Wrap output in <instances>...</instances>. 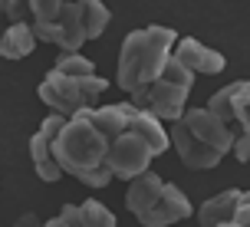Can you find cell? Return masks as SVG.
<instances>
[{"label": "cell", "instance_id": "cell-6", "mask_svg": "<svg viewBox=\"0 0 250 227\" xmlns=\"http://www.w3.org/2000/svg\"><path fill=\"white\" fill-rule=\"evenodd\" d=\"M194 79L198 76L185 69L175 56L168 60V66L162 69V76L148 83L145 89L132 92L128 99L135 102L138 109H148L151 115H158L162 122H175L178 115L188 109V99H191V89H194Z\"/></svg>", "mask_w": 250, "mask_h": 227}, {"label": "cell", "instance_id": "cell-10", "mask_svg": "<svg viewBox=\"0 0 250 227\" xmlns=\"http://www.w3.org/2000/svg\"><path fill=\"white\" fill-rule=\"evenodd\" d=\"M171 56H175L185 69H191L194 76H217V73H224V66H227L224 53L204 46V43L194 40V37H178Z\"/></svg>", "mask_w": 250, "mask_h": 227}, {"label": "cell", "instance_id": "cell-1", "mask_svg": "<svg viewBox=\"0 0 250 227\" xmlns=\"http://www.w3.org/2000/svg\"><path fill=\"white\" fill-rule=\"evenodd\" d=\"M105 155H109V135L92 122L89 109L69 115L56 135V162L62 175L76 178L86 188H105L112 181V168Z\"/></svg>", "mask_w": 250, "mask_h": 227}, {"label": "cell", "instance_id": "cell-17", "mask_svg": "<svg viewBox=\"0 0 250 227\" xmlns=\"http://www.w3.org/2000/svg\"><path fill=\"white\" fill-rule=\"evenodd\" d=\"M50 227H83V211H79V204H62V211L56 217L46 221Z\"/></svg>", "mask_w": 250, "mask_h": 227}, {"label": "cell", "instance_id": "cell-15", "mask_svg": "<svg viewBox=\"0 0 250 227\" xmlns=\"http://www.w3.org/2000/svg\"><path fill=\"white\" fill-rule=\"evenodd\" d=\"M53 66H56V69H62V73H69V76H92V73H96L92 60H86L83 53H60Z\"/></svg>", "mask_w": 250, "mask_h": 227}, {"label": "cell", "instance_id": "cell-11", "mask_svg": "<svg viewBox=\"0 0 250 227\" xmlns=\"http://www.w3.org/2000/svg\"><path fill=\"white\" fill-rule=\"evenodd\" d=\"M240 188H227L221 194L208 198L204 204H198V224L204 227H234V214L240 204Z\"/></svg>", "mask_w": 250, "mask_h": 227}, {"label": "cell", "instance_id": "cell-19", "mask_svg": "<svg viewBox=\"0 0 250 227\" xmlns=\"http://www.w3.org/2000/svg\"><path fill=\"white\" fill-rule=\"evenodd\" d=\"M234 227H250V191H244V194H240L237 214H234Z\"/></svg>", "mask_w": 250, "mask_h": 227}, {"label": "cell", "instance_id": "cell-20", "mask_svg": "<svg viewBox=\"0 0 250 227\" xmlns=\"http://www.w3.org/2000/svg\"><path fill=\"white\" fill-rule=\"evenodd\" d=\"M234 158L247 165L250 162V135H237L234 139Z\"/></svg>", "mask_w": 250, "mask_h": 227}, {"label": "cell", "instance_id": "cell-16", "mask_svg": "<svg viewBox=\"0 0 250 227\" xmlns=\"http://www.w3.org/2000/svg\"><path fill=\"white\" fill-rule=\"evenodd\" d=\"M66 0H30V23H50Z\"/></svg>", "mask_w": 250, "mask_h": 227}, {"label": "cell", "instance_id": "cell-14", "mask_svg": "<svg viewBox=\"0 0 250 227\" xmlns=\"http://www.w3.org/2000/svg\"><path fill=\"white\" fill-rule=\"evenodd\" d=\"M79 211H83V227H115V214L105 207L102 201H79Z\"/></svg>", "mask_w": 250, "mask_h": 227}, {"label": "cell", "instance_id": "cell-18", "mask_svg": "<svg viewBox=\"0 0 250 227\" xmlns=\"http://www.w3.org/2000/svg\"><path fill=\"white\" fill-rule=\"evenodd\" d=\"M0 13L17 23V20H26L30 23V0H0Z\"/></svg>", "mask_w": 250, "mask_h": 227}, {"label": "cell", "instance_id": "cell-4", "mask_svg": "<svg viewBox=\"0 0 250 227\" xmlns=\"http://www.w3.org/2000/svg\"><path fill=\"white\" fill-rule=\"evenodd\" d=\"M92 122L109 135V168H112V178H122V181H132L135 175L148 171L155 151L142 132L132 125V102H115V105H99V109H89Z\"/></svg>", "mask_w": 250, "mask_h": 227}, {"label": "cell", "instance_id": "cell-5", "mask_svg": "<svg viewBox=\"0 0 250 227\" xmlns=\"http://www.w3.org/2000/svg\"><path fill=\"white\" fill-rule=\"evenodd\" d=\"M125 207L135 214L138 224H145V227H168V224H178V221H188L194 214V204L188 201L185 191L178 185H168L151 168L128 181Z\"/></svg>", "mask_w": 250, "mask_h": 227}, {"label": "cell", "instance_id": "cell-9", "mask_svg": "<svg viewBox=\"0 0 250 227\" xmlns=\"http://www.w3.org/2000/svg\"><path fill=\"white\" fill-rule=\"evenodd\" d=\"M208 109L230 125L234 139L250 135V79H237V83H227L224 89H217L208 99Z\"/></svg>", "mask_w": 250, "mask_h": 227}, {"label": "cell", "instance_id": "cell-12", "mask_svg": "<svg viewBox=\"0 0 250 227\" xmlns=\"http://www.w3.org/2000/svg\"><path fill=\"white\" fill-rule=\"evenodd\" d=\"M37 33H33V26L26 23V20H17L10 23L3 33H0V56L3 60H26L30 53L37 50Z\"/></svg>", "mask_w": 250, "mask_h": 227}, {"label": "cell", "instance_id": "cell-3", "mask_svg": "<svg viewBox=\"0 0 250 227\" xmlns=\"http://www.w3.org/2000/svg\"><path fill=\"white\" fill-rule=\"evenodd\" d=\"M178 33L171 26L151 23L142 30H132L122 40V50H119V66H115V86L122 92H138L148 83H155L162 69L168 66L171 53H175Z\"/></svg>", "mask_w": 250, "mask_h": 227}, {"label": "cell", "instance_id": "cell-7", "mask_svg": "<svg viewBox=\"0 0 250 227\" xmlns=\"http://www.w3.org/2000/svg\"><path fill=\"white\" fill-rule=\"evenodd\" d=\"M105 89H109V79H102L99 73L69 76L53 66L50 73L40 79L37 96L43 105H50V112H60L69 119V115L83 112V109H92V99H99Z\"/></svg>", "mask_w": 250, "mask_h": 227}, {"label": "cell", "instance_id": "cell-8", "mask_svg": "<svg viewBox=\"0 0 250 227\" xmlns=\"http://www.w3.org/2000/svg\"><path fill=\"white\" fill-rule=\"evenodd\" d=\"M62 125H66V115L50 112L40 122V128L33 132V139H30V162H33V171H37V178L46 181V185L66 178L60 162H56V135H60Z\"/></svg>", "mask_w": 250, "mask_h": 227}, {"label": "cell", "instance_id": "cell-2", "mask_svg": "<svg viewBox=\"0 0 250 227\" xmlns=\"http://www.w3.org/2000/svg\"><path fill=\"white\" fill-rule=\"evenodd\" d=\"M168 135H171V148L178 151L181 165L191 171H211L224 162L227 151H234L230 125L208 105L185 109L175 122H168Z\"/></svg>", "mask_w": 250, "mask_h": 227}, {"label": "cell", "instance_id": "cell-13", "mask_svg": "<svg viewBox=\"0 0 250 227\" xmlns=\"http://www.w3.org/2000/svg\"><path fill=\"white\" fill-rule=\"evenodd\" d=\"M112 20V10L102 0H83V23H86V37L99 40L105 33V26Z\"/></svg>", "mask_w": 250, "mask_h": 227}]
</instances>
